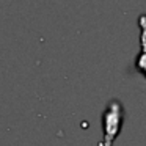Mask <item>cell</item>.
I'll use <instances>...</instances> for the list:
<instances>
[{"label": "cell", "mask_w": 146, "mask_h": 146, "mask_svg": "<svg viewBox=\"0 0 146 146\" xmlns=\"http://www.w3.org/2000/svg\"><path fill=\"white\" fill-rule=\"evenodd\" d=\"M123 118H124V110H123L121 102L118 99H111L104 111V118H102V124H104V141L99 143V146H111L113 145L115 138L121 132Z\"/></svg>", "instance_id": "obj_1"}, {"label": "cell", "mask_w": 146, "mask_h": 146, "mask_svg": "<svg viewBox=\"0 0 146 146\" xmlns=\"http://www.w3.org/2000/svg\"><path fill=\"white\" fill-rule=\"evenodd\" d=\"M137 66H138L141 71H145V72H146V50H145V54L140 55L138 61H137Z\"/></svg>", "instance_id": "obj_2"}]
</instances>
